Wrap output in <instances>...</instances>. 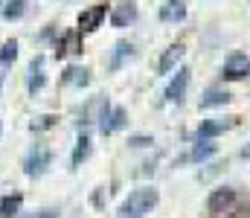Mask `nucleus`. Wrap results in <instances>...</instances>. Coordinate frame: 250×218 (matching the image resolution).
<instances>
[{"mask_svg":"<svg viewBox=\"0 0 250 218\" xmlns=\"http://www.w3.org/2000/svg\"><path fill=\"white\" fill-rule=\"evenodd\" d=\"M160 201L157 189H137L131 192V198H125L120 207V218H143L148 210H154Z\"/></svg>","mask_w":250,"mask_h":218,"instance_id":"nucleus-1","label":"nucleus"},{"mask_svg":"<svg viewBox=\"0 0 250 218\" xmlns=\"http://www.w3.org/2000/svg\"><path fill=\"white\" fill-rule=\"evenodd\" d=\"M125 122H128L125 108H111L108 102H102V111H99V131L102 134L120 131V128H125Z\"/></svg>","mask_w":250,"mask_h":218,"instance_id":"nucleus-2","label":"nucleus"},{"mask_svg":"<svg viewBox=\"0 0 250 218\" xmlns=\"http://www.w3.org/2000/svg\"><path fill=\"white\" fill-rule=\"evenodd\" d=\"M221 76H224L227 81H236V79L250 76V59L248 56H230V59L224 61V67H221Z\"/></svg>","mask_w":250,"mask_h":218,"instance_id":"nucleus-3","label":"nucleus"},{"mask_svg":"<svg viewBox=\"0 0 250 218\" xmlns=\"http://www.w3.org/2000/svg\"><path fill=\"white\" fill-rule=\"evenodd\" d=\"M187 84H189V67H178V76L166 84V99L169 102H181L184 93H187Z\"/></svg>","mask_w":250,"mask_h":218,"instance_id":"nucleus-4","label":"nucleus"},{"mask_svg":"<svg viewBox=\"0 0 250 218\" xmlns=\"http://www.w3.org/2000/svg\"><path fill=\"white\" fill-rule=\"evenodd\" d=\"M50 160H53V154H50L47 148H41V151L35 148V151L26 157V163H23V172H26L29 178H35V175H41V172L50 166Z\"/></svg>","mask_w":250,"mask_h":218,"instance_id":"nucleus-5","label":"nucleus"},{"mask_svg":"<svg viewBox=\"0 0 250 218\" xmlns=\"http://www.w3.org/2000/svg\"><path fill=\"white\" fill-rule=\"evenodd\" d=\"M227 128H233V119H204L198 128V140H212V137L224 134Z\"/></svg>","mask_w":250,"mask_h":218,"instance_id":"nucleus-6","label":"nucleus"},{"mask_svg":"<svg viewBox=\"0 0 250 218\" xmlns=\"http://www.w3.org/2000/svg\"><path fill=\"white\" fill-rule=\"evenodd\" d=\"M233 201H236V192L224 186V189H215V192L209 195L207 207H209V213H212V216H218V213H224V210H227V207H230Z\"/></svg>","mask_w":250,"mask_h":218,"instance_id":"nucleus-7","label":"nucleus"},{"mask_svg":"<svg viewBox=\"0 0 250 218\" xmlns=\"http://www.w3.org/2000/svg\"><path fill=\"white\" fill-rule=\"evenodd\" d=\"M184 59V44H172L163 56H160V61H157V73H172L178 67V61Z\"/></svg>","mask_w":250,"mask_h":218,"instance_id":"nucleus-8","label":"nucleus"},{"mask_svg":"<svg viewBox=\"0 0 250 218\" xmlns=\"http://www.w3.org/2000/svg\"><path fill=\"white\" fill-rule=\"evenodd\" d=\"M108 15V6H93V9H87V12H82V18H79V26L84 29V32H93L99 23H102V18Z\"/></svg>","mask_w":250,"mask_h":218,"instance_id":"nucleus-9","label":"nucleus"},{"mask_svg":"<svg viewBox=\"0 0 250 218\" xmlns=\"http://www.w3.org/2000/svg\"><path fill=\"white\" fill-rule=\"evenodd\" d=\"M137 18V6L134 3H120L114 12H111V23L117 26V29H123V26H128L131 20Z\"/></svg>","mask_w":250,"mask_h":218,"instance_id":"nucleus-10","label":"nucleus"},{"mask_svg":"<svg viewBox=\"0 0 250 218\" xmlns=\"http://www.w3.org/2000/svg\"><path fill=\"white\" fill-rule=\"evenodd\" d=\"M184 18H187V6H184L181 0H172V3H163V6H160V20L178 23V20H184Z\"/></svg>","mask_w":250,"mask_h":218,"instance_id":"nucleus-11","label":"nucleus"},{"mask_svg":"<svg viewBox=\"0 0 250 218\" xmlns=\"http://www.w3.org/2000/svg\"><path fill=\"white\" fill-rule=\"evenodd\" d=\"M90 81V70L87 67H67V70L62 73V84H87Z\"/></svg>","mask_w":250,"mask_h":218,"instance_id":"nucleus-12","label":"nucleus"},{"mask_svg":"<svg viewBox=\"0 0 250 218\" xmlns=\"http://www.w3.org/2000/svg\"><path fill=\"white\" fill-rule=\"evenodd\" d=\"M233 96L227 93V90H209L204 99H201V111H209V108H221V105H227Z\"/></svg>","mask_w":250,"mask_h":218,"instance_id":"nucleus-13","label":"nucleus"},{"mask_svg":"<svg viewBox=\"0 0 250 218\" xmlns=\"http://www.w3.org/2000/svg\"><path fill=\"white\" fill-rule=\"evenodd\" d=\"M23 12H26V0H9L0 9L3 20H18V18H23Z\"/></svg>","mask_w":250,"mask_h":218,"instance_id":"nucleus-14","label":"nucleus"},{"mask_svg":"<svg viewBox=\"0 0 250 218\" xmlns=\"http://www.w3.org/2000/svg\"><path fill=\"white\" fill-rule=\"evenodd\" d=\"M215 148H218V145L209 143V140H198L187 160H195V163H198V160H207V157H212V154H215Z\"/></svg>","mask_w":250,"mask_h":218,"instance_id":"nucleus-15","label":"nucleus"},{"mask_svg":"<svg viewBox=\"0 0 250 218\" xmlns=\"http://www.w3.org/2000/svg\"><path fill=\"white\" fill-rule=\"evenodd\" d=\"M21 195H6L3 201H0V218H12L18 216V210H21Z\"/></svg>","mask_w":250,"mask_h":218,"instance_id":"nucleus-16","label":"nucleus"},{"mask_svg":"<svg viewBox=\"0 0 250 218\" xmlns=\"http://www.w3.org/2000/svg\"><path fill=\"white\" fill-rule=\"evenodd\" d=\"M90 154V137L87 134H82L79 140H76V148H73V166H82V160Z\"/></svg>","mask_w":250,"mask_h":218,"instance_id":"nucleus-17","label":"nucleus"},{"mask_svg":"<svg viewBox=\"0 0 250 218\" xmlns=\"http://www.w3.org/2000/svg\"><path fill=\"white\" fill-rule=\"evenodd\" d=\"M15 59H18V41L9 38V41H3V47H0V64H12Z\"/></svg>","mask_w":250,"mask_h":218,"instance_id":"nucleus-18","label":"nucleus"},{"mask_svg":"<svg viewBox=\"0 0 250 218\" xmlns=\"http://www.w3.org/2000/svg\"><path fill=\"white\" fill-rule=\"evenodd\" d=\"M131 50H134V47H131L128 41H117V47H114V59H111V67H120L125 56H131Z\"/></svg>","mask_w":250,"mask_h":218,"instance_id":"nucleus-19","label":"nucleus"},{"mask_svg":"<svg viewBox=\"0 0 250 218\" xmlns=\"http://www.w3.org/2000/svg\"><path fill=\"white\" fill-rule=\"evenodd\" d=\"M44 84H47V76H44V73H32V76H29V84H26V87H29V93H35V90H41Z\"/></svg>","mask_w":250,"mask_h":218,"instance_id":"nucleus-20","label":"nucleus"},{"mask_svg":"<svg viewBox=\"0 0 250 218\" xmlns=\"http://www.w3.org/2000/svg\"><path fill=\"white\" fill-rule=\"evenodd\" d=\"M151 143H154V137H148V134H137V137L128 140L131 148H146V145H151Z\"/></svg>","mask_w":250,"mask_h":218,"instance_id":"nucleus-21","label":"nucleus"},{"mask_svg":"<svg viewBox=\"0 0 250 218\" xmlns=\"http://www.w3.org/2000/svg\"><path fill=\"white\" fill-rule=\"evenodd\" d=\"M242 154H245V157H250V145H248V148H242Z\"/></svg>","mask_w":250,"mask_h":218,"instance_id":"nucleus-22","label":"nucleus"},{"mask_svg":"<svg viewBox=\"0 0 250 218\" xmlns=\"http://www.w3.org/2000/svg\"><path fill=\"white\" fill-rule=\"evenodd\" d=\"M0 131H3V122H0Z\"/></svg>","mask_w":250,"mask_h":218,"instance_id":"nucleus-23","label":"nucleus"},{"mask_svg":"<svg viewBox=\"0 0 250 218\" xmlns=\"http://www.w3.org/2000/svg\"><path fill=\"white\" fill-rule=\"evenodd\" d=\"M0 3H3V0H0Z\"/></svg>","mask_w":250,"mask_h":218,"instance_id":"nucleus-24","label":"nucleus"}]
</instances>
